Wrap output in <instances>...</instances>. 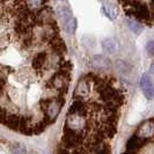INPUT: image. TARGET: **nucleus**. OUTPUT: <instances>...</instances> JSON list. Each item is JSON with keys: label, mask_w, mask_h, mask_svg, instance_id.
I'll return each mask as SVG.
<instances>
[{"label": "nucleus", "mask_w": 154, "mask_h": 154, "mask_svg": "<svg viewBox=\"0 0 154 154\" xmlns=\"http://www.w3.org/2000/svg\"><path fill=\"white\" fill-rule=\"evenodd\" d=\"M63 26H64V29L65 31L69 34V35H73L75 34L77 31V27H78V22L75 16H69V19H66L65 21H63Z\"/></svg>", "instance_id": "ddd939ff"}, {"label": "nucleus", "mask_w": 154, "mask_h": 154, "mask_svg": "<svg viewBox=\"0 0 154 154\" xmlns=\"http://www.w3.org/2000/svg\"><path fill=\"white\" fill-rule=\"evenodd\" d=\"M153 21H154V13H153Z\"/></svg>", "instance_id": "4be33fe9"}, {"label": "nucleus", "mask_w": 154, "mask_h": 154, "mask_svg": "<svg viewBox=\"0 0 154 154\" xmlns=\"http://www.w3.org/2000/svg\"><path fill=\"white\" fill-rule=\"evenodd\" d=\"M148 5H149V7L153 9V13H154V1H151V2L148 4Z\"/></svg>", "instance_id": "6ab92c4d"}, {"label": "nucleus", "mask_w": 154, "mask_h": 154, "mask_svg": "<svg viewBox=\"0 0 154 154\" xmlns=\"http://www.w3.org/2000/svg\"><path fill=\"white\" fill-rule=\"evenodd\" d=\"M101 9L104 13V15L107 16L109 20H111V21L116 20V17L118 16V13H119L118 5L115 4V2H104L102 5Z\"/></svg>", "instance_id": "9b49d317"}, {"label": "nucleus", "mask_w": 154, "mask_h": 154, "mask_svg": "<svg viewBox=\"0 0 154 154\" xmlns=\"http://www.w3.org/2000/svg\"><path fill=\"white\" fill-rule=\"evenodd\" d=\"M69 85V73L58 71L46 82V87L51 91H58L59 94H66L67 87Z\"/></svg>", "instance_id": "7ed1b4c3"}, {"label": "nucleus", "mask_w": 154, "mask_h": 154, "mask_svg": "<svg viewBox=\"0 0 154 154\" xmlns=\"http://www.w3.org/2000/svg\"><path fill=\"white\" fill-rule=\"evenodd\" d=\"M101 45H102L103 51L108 54H116L119 50V48H121L118 41L115 37H107V38H104L101 42Z\"/></svg>", "instance_id": "9d476101"}, {"label": "nucleus", "mask_w": 154, "mask_h": 154, "mask_svg": "<svg viewBox=\"0 0 154 154\" xmlns=\"http://www.w3.org/2000/svg\"><path fill=\"white\" fill-rule=\"evenodd\" d=\"M136 134L144 140L154 139V119H147L140 124L136 131Z\"/></svg>", "instance_id": "423d86ee"}, {"label": "nucleus", "mask_w": 154, "mask_h": 154, "mask_svg": "<svg viewBox=\"0 0 154 154\" xmlns=\"http://www.w3.org/2000/svg\"><path fill=\"white\" fill-rule=\"evenodd\" d=\"M140 88L147 100L154 99V82L148 73H144L140 78Z\"/></svg>", "instance_id": "0eeeda50"}, {"label": "nucleus", "mask_w": 154, "mask_h": 154, "mask_svg": "<svg viewBox=\"0 0 154 154\" xmlns=\"http://www.w3.org/2000/svg\"><path fill=\"white\" fill-rule=\"evenodd\" d=\"M123 154H132V153H128V152H124Z\"/></svg>", "instance_id": "412c9836"}, {"label": "nucleus", "mask_w": 154, "mask_h": 154, "mask_svg": "<svg viewBox=\"0 0 154 154\" xmlns=\"http://www.w3.org/2000/svg\"><path fill=\"white\" fill-rule=\"evenodd\" d=\"M64 102H65L64 94L58 95L54 99H50V100L41 102V108L44 112V121L46 123H54L57 119V117L59 116L60 111H62Z\"/></svg>", "instance_id": "f03ea898"}, {"label": "nucleus", "mask_w": 154, "mask_h": 154, "mask_svg": "<svg viewBox=\"0 0 154 154\" xmlns=\"http://www.w3.org/2000/svg\"><path fill=\"white\" fill-rule=\"evenodd\" d=\"M84 154H97V153H95V152H93V151H91V149L86 148V151H85V153Z\"/></svg>", "instance_id": "a211bd4d"}, {"label": "nucleus", "mask_w": 154, "mask_h": 154, "mask_svg": "<svg viewBox=\"0 0 154 154\" xmlns=\"http://www.w3.org/2000/svg\"><path fill=\"white\" fill-rule=\"evenodd\" d=\"M93 88V82L92 80L88 78V75L82 77L79 81H78V85L75 87V91H74V100H80V101H86L92 92Z\"/></svg>", "instance_id": "39448f33"}, {"label": "nucleus", "mask_w": 154, "mask_h": 154, "mask_svg": "<svg viewBox=\"0 0 154 154\" xmlns=\"http://www.w3.org/2000/svg\"><path fill=\"white\" fill-rule=\"evenodd\" d=\"M147 140H144V139L139 138L138 136L134 133L132 134L131 137L129 138V140L126 141V146H125V152L128 153H132V154H137L143 148V147L146 145Z\"/></svg>", "instance_id": "6e6552de"}, {"label": "nucleus", "mask_w": 154, "mask_h": 154, "mask_svg": "<svg viewBox=\"0 0 154 154\" xmlns=\"http://www.w3.org/2000/svg\"><path fill=\"white\" fill-rule=\"evenodd\" d=\"M64 129L71 130V131L82 132V133H85V131L88 129L87 117L79 116V115H73V114H67Z\"/></svg>", "instance_id": "20e7f679"}, {"label": "nucleus", "mask_w": 154, "mask_h": 154, "mask_svg": "<svg viewBox=\"0 0 154 154\" xmlns=\"http://www.w3.org/2000/svg\"><path fill=\"white\" fill-rule=\"evenodd\" d=\"M121 6L123 7L128 17H134V20L140 23L152 24L153 14L149 9V5L143 1H122Z\"/></svg>", "instance_id": "f257e3e1"}, {"label": "nucleus", "mask_w": 154, "mask_h": 154, "mask_svg": "<svg viewBox=\"0 0 154 154\" xmlns=\"http://www.w3.org/2000/svg\"><path fill=\"white\" fill-rule=\"evenodd\" d=\"M93 69H97V71H106L111 67V60L109 59L107 56H102V54H95L91 60Z\"/></svg>", "instance_id": "1a4fd4ad"}, {"label": "nucleus", "mask_w": 154, "mask_h": 154, "mask_svg": "<svg viewBox=\"0 0 154 154\" xmlns=\"http://www.w3.org/2000/svg\"><path fill=\"white\" fill-rule=\"evenodd\" d=\"M29 154H38V153H36V152H30Z\"/></svg>", "instance_id": "aec40b11"}, {"label": "nucleus", "mask_w": 154, "mask_h": 154, "mask_svg": "<svg viewBox=\"0 0 154 154\" xmlns=\"http://www.w3.org/2000/svg\"><path fill=\"white\" fill-rule=\"evenodd\" d=\"M151 74L154 77V60H153V63L151 64Z\"/></svg>", "instance_id": "f3484780"}, {"label": "nucleus", "mask_w": 154, "mask_h": 154, "mask_svg": "<svg viewBox=\"0 0 154 154\" xmlns=\"http://www.w3.org/2000/svg\"><path fill=\"white\" fill-rule=\"evenodd\" d=\"M49 45H50L51 51L56 54H64L66 52V44H65V42L59 37V35H58L57 37H54V38L49 43Z\"/></svg>", "instance_id": "f8f14e48"}, {"label": "nucleus", "mask_w": 154, "mask_h": 154, "mask_svg": "<svg viewBox=\"0 0 154 154\" xmlns=\"http://www.w3.org/2000/svg\"><path fill=\"white\" fill-rule=\"evenodd\" d=\"M11 151H12L13 154H26V149H24L23 145H21L20 143L13 144L12 147H11Z\"/></svg>", "instance_id": "2eb2a0df"}, {"label": "nucleus", "mask_w": 154, "mask_h": 154, "mask_svg": "<svg viewBox=\"0 0 154 154\" xmlns=\"http://www.w3.org/2000/svg\"><path fill=\"white\" fill-rule=\"evenodd\" d=\"M126 23H128L129 29H130L132 32H134L136 35L141 34V32H143V30H144L143 23H140L139 21L134 20L133 17H128V19H126Z\"/></svg>", "instance_id": "4468645a"}, {"label": "nucleus", "mask_w": 154, "mask_h": 154, "mask_svg": "<svg viewBox=\"0 0 154 154\" xmlns=\"http://www.w3.org/2000/svg\"><path fill=\"white\" fill-rule=\"evenodd\" d=\"M146 52L151 57H154V39H151L146 43Z\"/></svg>", "instance_id": "dca6fc26"}]
</instances>
